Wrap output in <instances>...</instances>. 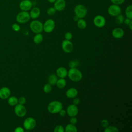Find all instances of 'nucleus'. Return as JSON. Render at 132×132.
Masks as SVG:
<instances>
[{
  "label": "nucleus",
  "mask_w": 132,
  "mask_h": 132,
  "mask_svg": "<svg viewBox=\"0 0 132 132\" xmlns=\"http://www.w3.org/2000/svg\"><path fill=\"white\" fill-rule=\"evenodd\" d=\"M77 26L79 29H83L86 27L87 23L83 18L79 19L77 21Z\"/></svg>",
  "instance_id": "24"
},
{
  "label": "nucleus",
  "mask_w": 132,
  "mask_h": 132,
  "mask_svg": "<svg viewBox=\"0 0 132 132\" xmlns=\"http://www.w3.org/2000/svg\"><path fill=\"white\" fill-rule=\"evenodd\" d=\"M73 38V35L71 32H67L64 34V38L65 40H71Z\"/></svg>",
  "instance_id": "34"
},
{
  "label": "nucleus",
  "mask_w": 132,
  "mask_h": 132,
  "mask_svg": "<svg viewBox=\"0 0 132 132\" xmlns=\"http://www.w3.org/2000/svg\"><path fill=\"white\" fill-rule=\"evenodd\" d=\"M63 107V105L61 102L58 101H53L50 102L47 107L48 112L52 114L58 113Z\"/></svg>",
  "instance_id": "2"
},
{
  "label": "nucleus",
  "mask_w": 132,
  "mask_h": 132,
  "mask_svg": "<svg viewBox=\"0 0 132 132\" xmlns=\"http://www.w3.org/2000/svg\"><path fill=\"white\" fill-rule=\"evenodd\" d=\"M128 26H129V27L130 30H132V21L129 23V24H128Z\"/></svg>",
  "instance_id": "43"
},
{
  "label": "nucleus",
  "mask_w": 132,
  "mask_h": 132,
  "mask_svg": "<svg viewBox=\"0 0 132 132\" xmlns=\"http://www.w3.org/2000/svg\"><path fill=\"white\" fill-rule=\"evenodd\" d=\"M55 27V22L52 19H47L43 24V30L46 33H50L53 31Z\"/></svg>",
  "instance_id": "6"
},
{
  "label": "nucleus",
  "mask_w": 132,
  "mask_h": 132,
  "mask_svg": "<svg viewBox=\"0 0 132 132\" xmlns=\"http://www.w3.org/2000/svg\"><path fill=\"white\" fill-rule=\"evenodd\" d=\"M78 93V92L77 89H76L75 88L72 87L68 89L65 92V95L67 97L69 98H73L77 96Z\"/></svg>",
  "instance_id": "17"
},
{
  "label": "nucleus",
  "mask_w": 132,
  "mask_h": 132,
  "mask_svg": "<svg viewBox=\"0 0 132 132\" xmlns=\"http://www.w3.org/2000/svg\"><path fill=\"white\" fill-rule=\"evenodd\" d=\"M67 76L69 78L74 82H78L81 80L82 74L80 70L76 68H70L68 71Z\"/></svg>",
  "instance_id": "1"
},
{
  "label": "nucleus",
  "mask_w": 132,
  "mask_h": 132,
  "mask_svg": "<svg viewBox=\"0 0 132 132\" xmlns=\"http://www.w3.org/2000/svg\"><path fill=\"white\" fill-rule=\"evenodd\" d=\"M80 99L78 97H74L73 100V104L75 105H78L80 103Z\"/></svg>",
  "instance_id": "39"
},
{
  "label": "nucleus",
  "mask_w": 132,
  "mask_h": 132,
  "mask_svg": "<svg viewBox=\"0 0 132 132\" xmlns=\"http://www.w3.org/2000/svg\"><path fill=\"white\" fill-rule=\"evenodd\" d=\"M94 25L98 27V28H102L103 27L106 23V21L105 18L101 15H96L93 20Z\"/></svg>",
  "instance_id": "9"
},
{
  "label": "nucleus",
  "mask_w": 132,
  "mask_h": 132,
  "mask_svg": "<svg viewBox=\"0 0 132 132\" xmlns=\"http://www.w3.org/2000/svg\"><path fill=\"white\" fill-rule=\"evenodd\" d=\"M8 103L10 106H15L18 104V99L15 96H11L9 98Z\"/></svg>",
  "instance_id": "26"
},
{
  "label": "nucleus",
  "mask_w": 132,
  "mask_h": 132,
  "mask_svg": "<svg viewBox=\"0 0 132 132\" xmlns=\"http://www.w3.org/2000/svg\"><path fill=\"white\" fill-rule=\"evenodd\" d=\"M56 12V10L54 7H50L47 10V14L48 15H53L55 14Z\"/></svg>",
  "instance_id": "31"
},
{
  "label": "nucleus",
  "mask_w": 132,
  "mask_h": 132,
  "mask_svg": "<svg viewBox=\"0 0 132 132\" xmlns=\"http://www.w3.org/2000/svg\"><path fill=\"white\" fill-rule=\"evenodd\" d=\"M26 103V98L24 97H20L18 99V103L22 105H24Z\"/></svg>",
  "instance_id": "37"
},
{
  "label": "nucleus",
  "mask_w": 132,
  "mask_h": 132,
  "mask_svg": "<svg viewBox=\"0 0 132 132\" xmlns=\"http://www.w3.org/2000/svg\"><path fill=\"white\" fill-rule=\"evenodd\" d=\"M24 131V129L20 126H18L16 127V128L14 129L15 132H23Z\"/></svg>",
  "instance_id": "41"
},
{
  "label": "nucleus",
  "mask_w": 132,
  "mask_h": 132,
  "mask_svg": "<svg viewBox=\"0 0 132 132\" xmlns=\"http://www.w3.org/2000/svg\"><path fill=\"white\" fill-rule=\"evenodd\" d=\"M30 19L29 13L27 11H21L16 16V21L21 24H23L27 22Z\"/></svg>",
  "instance_id": "5"
},
{
  "label": "nucleus",
  "mask_w": 132,
  "mask_h": 132,
  "mask_svg": "<svg viewBox=\"0 0 132 132\" xmlns=\"http://www.w3.org/2000/svg\"><path fill=\"white\" fill-rule=\"evenodd\" d=\"M54 3V7L58 11L63 10L66 7V2L65 0H56Z\"/></svg>",
  "instance_id": "14"
},
{
  "label": "nucleus",
  "mask_w": 132,
  "mask_h": 132,
  "mask_svg": "<svg viewBox=\"0 0 132 132\" xmlns=\"http://www.w3.org/2000/svg\"><path fill=\"white\" fill-rule=\"evenodd\" d=\"M61 47L63 51L67 53H70L72 52L74 48V45L72 42H71L70 40H64L62 41Z\"/></svg>",
  "instance_id": "10"
},
{
  "label": "nucleus",
  "mask_w": 132,
  "mask_h": 132,
  "mask_svg": "<svg viewBox=\"0 0 132 132\" xmlns=\"http://www.w3.org/2000/svg\"><path fill=\"white\" fill-rule=\"evenodd\" d=\"M70 122L71 124H75L77 122V119L76 117H71V118L70 119Z\"/></svg>",
  "instance_id": "38"
},
{
  "label": "nucleus",
  "mask_w": 132,
  "mask_h": 132,
  "mask_svg": "<svg viewBox=\"0 0 132 132\" xmlns=\"http://www.w3.org/2000/svg\"><path fill=\"white\" fill-rule=\"evenodd\" d=\"M79 65V61L77 60H73L69 62V66L70 68H76Z\"/></svg>",
  "instance_id": "30"
},
{
  "label": "nucleus",
  "mask_w": 132,
  "mask_h": 132,
  "mask_svg": "<svg viewBox=\"0 0 132 132\" xmlns=\"http://www.w3.org/2000/svg\"><path fill=\"white\" fill-rule=\"evenodd\" d=\"M58 113H59L60 116L63 117H65V116H66V114H67V112H66V111H65V110L63 109H62Z\"/></svg>",
  "instance_id": "40"
},
{
  "label": "nucleus",
  "mask_w": 132,
  "mask_h": 132,
  "mask_svg": "<svg viewBox=\"0 0 132 132\" xmlns=\"http://www.w3.org/2000/svg\"><path fill=\"white\" fill-rule=\"evenodd\" d=\"M126 18L132 19V6L129 5L127 6L125 11Z\"/></svg>",
  "instance_id": "25"
},
{
  "label": "nucleus",
  "mask_w": 132,
  "mask_h": 132,
  "mask_svg": "<svg viewBox=\"0 0 132 132\" xmlns=\"http://www.w3.org/2000/svg\"><path fill=\"white\" fill-rule=\"evenodd\" d=\"M36 125V121L32 117H28L25 119L23 122L24 128L28 130L33 129Z\"/></svg>",
  "instance_id": "7"
},
{
  "label": "nucleus",
  "mask_w": 132,
  "mask_h": 132,
  "mask_svg": "<svg viewBox=\"0 0 132 132\" xmlns=\"http://www.w3.org/2000/svg\"><path fill=\"white\" fill-rule=\"evenodd\" d=\"M56 73L59 78H65L68 75V71L65 68L61 67L56 70Z\"/></svg>",
  "instance_id": "16"
},
{
  "label": "nucleus",
  "mask_w": 132,
  "mask_h": 132,
  "mask_svg": "<svg viewBox=\"0 0 132 132\" xmlns=\"http://www.w3.org/2000/svg\"><path fill=\"white\" fill-rule=\"evenodd\" d=\"M54 132H64V128L60 125H57L55 126L54 129Z\"/></svg>",
  "instance_id": "32"
},
{
  "label": "nucleus",
  "mask_w": 132,
  "mask_h": 132,
  "mask_svg": "<svg viewBox=\"0 0 132 132\" xmlns=\"http://www.w3.org/2000/svg\"><path fill=\"white\" fill-rule=\"evenodd\" d=\"M73 19H74V21H77L78 19H79V18L77 16H76L75 15V16H74V18H73Z\"/></svg>",
  "instance_id": "44"
},
{
  "label": "nucleus",
  "mask_w": 132,
  "mask_h": 132,
  "mask_svg": "<svg viewBox=\"0 0 132 132\" xmlns=\"http://www.w3.org/2000/svg\"><path fill=\"white\" fill-rule=\"evenodd\" d=\"M112 36L115 39H121L124 35V32L123 29L120 27H117L114 28L111 32Z\"/></svg>",
  "instance_id": "15"
},
{
  "label": "nucleus",
  "mask_w": 132,
  "mask_h": 132,
  "mask_svg": "<svg viewBox=\"0 0 132 132\" xmlns=\"http://www.w3.org/2000/svg\"><path fill=\"white\" fill-rule=\"evenodd\" d=\"M105 132H118L119 129L114 126H108L104 129Z\"/></svg>",
  "instance_id": "27"
},
{
  "label": "nucleus",
  "mask_w": 132,
  "mask_h": 132,
  "mask_svg": "<svg viewBox=\"0 0 132 132\" xmlns=\"http://www.w3.org/2000/svg\"><path fill=\"white\" fill-rule=\"evenodd\" d=\"M10 93V90L8 87H3L0 89V97L2 99L5 100L8 98Z\"/></svg>",
  "instance_id": "18"
},
{
  "label": "nucleus",
  "mask_w": 132,
  "mask_h": 132,
  "mask_svg": "<svg viewBox=\"0 0 132 132\" xmlns=\"http://www.w3.org/2000/svg\"><path fill=\"white\" fill-rule=\"evenodd\" d=\"M40 14V10L38 7H35L31 9V10L29 13L30 18L32 19H37Z\"/></svg>",
  "instance_id": "19"
},
{
  "label": "nucleus",
  "mask_w": 132,
  "mask_h": 132,
  "mask_svg": "<svg viewBox=\"0 0 132 132\" xmlns=\"http://www.w3.org/2000/svg\"><path fill=\"white\" fill-rule=\"evenodd\" d=\"M12 28L15 31H19L20 30V26L18 24L14 23L12 24Z\"/></svg>",
  "instance_id": "36"
},
{
  "label": "nucleus",
  "mask_w": 132,
  "mask_h": 132,
  "mask_svg": "<svg viewBox=\"0 0 132 132\" xmlns=\"http://www.w3.org/2000/svg\"><path fill=\"white\" fill-rule=\"evenodd\" d=\"M108 14L112 16H116L117 15L121 13V8L119 5L113 4L109 6L107 9Z\"/></svg>",
  "instance_id": "8"
},
{
  "label": "nucleus",
  "mask_w": 132,
  "mask_h": 132,
  "mask_svg": "<svg viewBox=\"0 0 132 132\" xmlns=\"http://www.w3.org/2000/svg\"><path fill=\"white\" fill-rule=\"evenodd\" d=\"M74 11L75 15L77 16L79 19L84 18L85 17L87 13V8L85 7V6L81 4H78L76 5L74 8Z\"/></svg>",
  "instance_id": "4"
},
{
  "label": "nucleus",
  "mask_w": 132,
  "mask_h": 132,
  "mask_svg": "<svg viewBox=\"0 0 132 132\" xmlns=\"http://www.w3.org/2000/svg\"><path fill=\"white\" fill-rule=\"evenodd\" d=\"M67 85V81L65 78H59V79H57L56 85L59 89H62L65 87Z\"/></svg>",
  "instance_id": "21"
},
{
  "label": "nucleus",
  "mask_w": 132,
  "mask_h": 132,
  "mask_svg": "<svg viewBox=\"0 0 132 132\" xmlns=\"http://www.w3.org/2000/svg\"><path fill=\"white\" fill-rule=\"evenodd\" d=\"M29 27L31 30L35 34L41 33L43 30L42 23L40 21L35 19L30 22Z\"/></svg>",
  "instance_id": "3"
},
{
  "label": "nucleus",
  "mask_w": 132,
  "mask_h": 132,
  "mask_svg": "<svg viewBox=\"0 0 132 132\" xmlns=\"http://www.w3.org/2000/svg\"><path fill=\"white\" fill-rule=\"evenodd\" d=\"M101 126L104 127V128H106V127H107L108 126H109V121L107 120V119H103L102 120L101 122Z\"/></svg>",
  "instance_id": "33"
},
{
  "label": "nucleus",
  "mask_w": 132,
  "mask_h": 132,
  "mask_svg": "<svg viewBox=\"0 0 132 132\" xmlns=\"http://www.w3.org/2000/svg\"><path fill=\"white\" fill-rule=\"evenodd\" d=\"M43 40V36L42 34L41 33L36 34V35L34 36L33 38V41L34 43L36 44H40Z\"/></svg>",
  "instance_id": "22"
},
{
  "label": "nucleus",
  "mask_w": 132,
  "mask_h": 132,
  "mask_svg": "<svg viewBox=\"0 0 132 132\" xmlns=\"http://www.w3.org/2000/svg\"><path fill=\"white\" fill-rule=\"evenodd\" d=\"M132 20H131V19H129V18H126V19H124V23L126 24V25H128L129 24V23Z\"/></svg>",
  "instance_id": "42"
},
{
  "label": "nucleus",
  "mask_w": 132,
  "mask_h": 132,
  "mask_svg": "<svg viewBox=\"0 0 132 132\" xmlns=\"http://www.w3.org/2000/svg\"><path fill=\"white\" fill-rule=\"evenodd\" d=\"M124 19L125 18H124V16L122 14H121V13L116 16L115 22L118 24H121L124 22Z\"/></svg>",
  "instance_id": "28"
},
{
  "label": "nucleus",
  "mask_w": 132,
  "mask_h": 132,
  "mask_svg": "<svg viewBox=\"0 0 132 132\" xmlns=\"http://www.w3.org/2000/svg\"><path fill=\"white\" fill-rule=\"evenodd\" d=\"M57 79V76L54 74H52L48 77V82L51 85H56Z\"/></svg>",
  "instance_id": "23"
},
{
  "label": "nucleus",
  "mask_w": 132,
  "mask_h": 132,
  "mask_svg": "<svg viewBox=\"0 0 132 132\" xmlns=\"http://www.w3.org/2000/svg\"><path fill=\"white\" fill-rule=\"evenodd\" d=\"M77 128L75 124H68L64 128V131L66 132H77Z\"/></svg>",
  "instance_id": "20"
},
{
  "label": "nucleus",
  "mask_w": 132,
  "mask_h": 132,
  "mask_svg": "<svg viewBox=\"0 0 132 132\" xmlns=\"http://www.w3.org/2000/svg\"><path fill=\"white\" fill-rule=\"evenodd\" d=\"M32 7V3L30 0H22L19 4V8L22 11H28Z\"/></svg>",
  "instance_id": "13"
},
{
  "label": "nucleus",
  "mask_w": 132,
  "mask_h": 132,
  "mask_svg": "<svg viewBox=\"0 0 132 132\" xmlns=\"http://www.w3.org/2000/svg\"><path fill=\"white\" fill-rule=\"evenodd\" d=\"M113 4L120 5L123 4L125 0H110Z\"/></svg>",
  "instance_id": "35"
},
{
  "label": "nucleus",
  "mask_w": 132,
  "mask_h": 132,
  "mask_svg": "<svg viewBox=\"0 0 132 132\" xmlns=\"http://www.w3.org/2000/svg\"><path fill=\"white\" fill-rule=\"evenodd\" d=\"M26 109L24 105L18 104L14 108V112L19 117H23L26 113Z\"/></svg>",
  "instance_id": "11"
},
{
  "label": "nucleus",
  "mask_w": 132,
  "mask_h": 132,
  "mask_svg": "<svg viewBox=\"0 0 132 132\" xmlns=\"http://www.w3.org/2000/svg\"><path fill=\"white\" fill-rule=\"evenodd\" d=\"M67 114L69 117H76L78 113V108L77 105L71 104L69 105L67 108Z\"/></svg>",
  "instance_id": "12"
},
{
  "label": "nucleus",
  "mask_w": 132,
  "mask_h": 132,
  "mask_svg": "<svg viewBox=\"0 0 132 132\" xmlns=\"http://www.w3.org/2000/svg\"><path fill=\"white\" fill-rule=\"evenodd\" d=\"M52 85H50L49 83L44 85L43 86V91L46 93H50L52 91Z\"/></svg>",
  "instance_id": "29"
},
{
  "label": "nucleus",
  "mask_w": 132,
  "mask_h": 132,
  "mask_svg": "<svg viewBox=\"0 0 132 132\" xmlns=\"http://www.w3.org/2000/svg\"><path fill=\"white\" fill-rule=\"evenodd\" d=\"M48 2H50V3H54L56 0H47Z\"/></svg>",
  "instance_id": "45"
}]
</instances>
